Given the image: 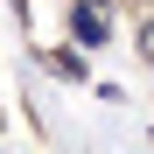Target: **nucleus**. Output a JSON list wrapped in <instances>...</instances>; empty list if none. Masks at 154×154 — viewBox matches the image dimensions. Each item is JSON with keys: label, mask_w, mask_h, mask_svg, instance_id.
Listing matches in <instances>:
<instances>
[{"label": "nucleus", "mask_w": 154, "mask_h": 154, "mask_svg": "<svg viewBox=\"0 0 154 154\" xmlns=\"http://www.w3.org/2000/svg\"><path fill=\"white\" fill-rule=\"evenodd\" d=\"M70 35L98 49V42L112 35V21H105V7H98V0H77V7H70Z\"/></svg>", "instance_id": "nucleus-1"}, {"label": "nucleus", "mask_w": 154, "mask_h": 154, "mask_svg": "<svg viewBox=\"0 0 154 154\" xmlns=\"http://www.w3.org/2000/svg\"><path fill=\"white\" fill-rule=\"evenodd\" d=\"M49 63H56V77H91L84 63H77V56H70V49H56V56H49Z\"/></svg>", "instance_id": "nucleus-2"}, {"label": "nucleus", "mask_w": 154, "mask_h": 154, "mask_svg": "<svg viewBox=\"0 0 154 154\" xmlns=\"http://www.w3.org/2000/svg\"><path fill=\"white\" fill-rule=\"evenodd\" d=\"M140 63H147V70H154V14H147V21H140Z\"/></svg>", "instance_id": "nucleus-3"}]
</instances>
